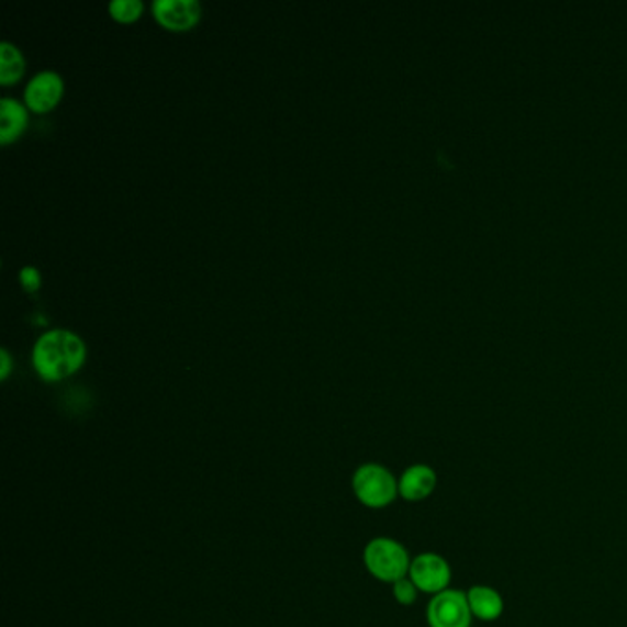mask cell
<instances>
[{
  "instance_id": "1",
  "label": "cell",
  "mask_w": 627,
  "mask_h": 627,
  "mask_svg": "<svg viewBox=\"0 0 627 627\" xmlns=\"http://www.w3.org/2000/svg\"><path fill=\"white\" fill-rule=\"evenodd\" d=\"M86 343L70 329L56 328L45 332L35 340L32 362L41 378L61 381L80 370L86 362Z\"/></svg>"
},
{
  "instance_id": "2",
  "label": "cell",
  "mask_w": 627,
  "mask_h": 627,
  "mask_svg": "<svg viewBox=\"0 0 627 627\" xmlns=\"http://www.w3.org/2000/svg\"><path fill=\"white\" fill-rule=\"evenodd\" d=\"M362 561L367 571L384 583H396L398 580L407 578L413 563L407 548L390 537H376L368 542L362 552Z\"/></svg>"
},
{
  "instance_id": "3",
  "label": "cell",
  "mask_w": 627,
  "mask_h": 627,
  "mask_svg": "<svg viewBox=\"0 0 627 627\" xmlns=\"http://www.w3.org/2000/svg\"><path fill=\"white\" fill-rule=\"evenodd\" d=\"M351 488L357 501L372 510L387 508L400 495L396 477L381 463H362L361 468H357Z\"/></svg>"
},
{
  "instance_id": "4",
  "label": "cell",
  "mask_w": 627,
  "mask_h": 627,
  "mask_svg": "<svg viewBox=\"0 0 627 627\" xmlns=\"http://www.w3.org/2000/svg\"><path fill=\"white\" fill-rule=\"evenodd\" d=\"M471 609L468 594L458 589H446L435 594L427 605V624L429 627H471Z\"/></svg>"
},
{
  "instance_id": "5",
  "label": "cell",
  "mask_w": 627,
  "mask_h": 627,
  "mask_svg": "<svg viewBox=\"0 0 627 627\" xmlns=\"http://www.w3.org/2000/svg\"><path fill=\"white\" fill-rule=\"evenodd\" d=\"M408 578L413 580L419 593L435 596V594L449 589L452 578L451 566L440 555L424 552V555L414 558L411 569H408Z\"/></svg>"
},
{
  "instance_id": "6",
  "label": "cell",
  "mask_w": 627,
  "mask_h": 627,
  "mask_svg": "<svg viewBox=\"0 0 627 627\" xmlns=\"http://www.w3.org/2000/svg\"><path fill=\"white\" fill-rule=\"evenodd\" d=\"M153 15L165 29L190 30L201 19V4L198 0H153Z\"/></svg>"
},
{
  "instance_id": "7",
  "label": "cell",
  "mask_w": 627,
  "mask_h": 627,
  "mask_svg": "<svg viewBox=\"0 0 627 627\" xmlns=\"http://www.w3.org/2000/svg\"><path fill=\"white\" fill-rule=\"evenodd\" d=\"M63 78L54 70H41L34 74V78L29 81L24 100L30 109L37 113L51 111L63 97Z\"/></svg>"
},
{
  "instance_id": "8",
  "label": "cell",
  "mask_w": 627,
  "mask_h": 627,
  "mask_svg": "<svg viewBox=\"0 0 627 627\" xmlns=\"http://www.w3.org/2000/svg\"><path fill=\"white\" fill-rule=\"evenodd\" d=\"M436 484H438V475L435 469L427 463H414L403 471V475L398 481L400 497L408 503H419L430 497L435 493Z\"/></svg>"
},
{
  "instance_id": "9",
  "label": "cell",
  "mask_w": 627,
  "mask_h": 627,
  "mask_svg": "<svg viewBox=\"0 0 627 627\" xmlns=\"http://www.w3.org/2000/svg\"><path fill=\"white\" fill-rule=\"evenodd\" d=\"M469 609L473 618L482 622L499 620L504 613V600L497 589L473 585L468 593Z\"/></svg>"
},
{
  "instance_id": "10",
  "label": "cell",
  "mask_w": 627,
  "mask_h": 627,
  "mask_svg": "<svg viewBox=\"0 0 627 627\" xmlns=\"http://www.w3.org/2000/svg\"><path fill=\"white\" fill-rule=\"evenodd\" d=\"M29 124V111L15 98L0 100V142L15 141Z\"/></svg>"
},
{
  "instance_id": "11",
  "label": "cell",
  "mask_w": 627,
  "mask_h": 627,
  "mask_svg": "<svg viewBox=\"0 0 627 627\" xmlns=\"http://www.w3.org/2000/svg\"><path fill=\"white\" fill-rule=\"evenodd\" d=\"M24 72V57L18 46L10 41L0 43V83L10 86Z\"/></svg>"
},
{
  "instance_id": "12",
  "label": "cell",
  "mask_w": 627,
  "mask_h": 627,
  "mask_svg": "<svg viewBox=\"0 0 627 627\" xmlns=\"http://www.w3.org/2000/svg\"><path fill=\"white\" fill-rule=\"evenodd\" d=\"M109 12L120 23H131L141 18V13L144 12V2L142 0H111Z\"/></svg>"
},
{
  "instance_id": "13",
  "label": "cell",
  "mask_w": 627,
  "mask_h": 627,
  "mask_svg": "<svg viewBox=\"0 0 627 627\" xmlns=\"http://www.w3.org/2000/svg\"><path fill=\"white\" fill-rule=\"evenodd\" d=\"M418 587L414 585L413 580L408 576L392 583V594H394L398 604L413 605L418 600Z\"/></svg>"
},
{
  "instance_id": "14",
  "label": "cell",
  "mask_w": 627,
  "mask_h": 627,
  "mask_svg": "<svg viewBox=\"0 0 627 627\" xmlns=\"http://www.w3.org/2000/svg\"><path fill=\"white\" fill-rule=\"evenodd\" d=\"M19 277H21V283H23V288L26 289L29 293H34V291L41 288V275L35 267H23Z\"/></svg>"
},
{
  "instance_id": "15",
  "label": "cell",
  "mask_w": 627,
  "mask_h": 627,
  "mask_svg": "<svg viewBox=\"0 0 627 627\" xmlns=\"http://www.w3.org/2000/svg\"><path fill=\"white\" fill-rule=\"evenodd\" d=\"M10 370H12V356L7 348H2L0 350V378L7 379Z\"/></svg>"
}]
</instances>
